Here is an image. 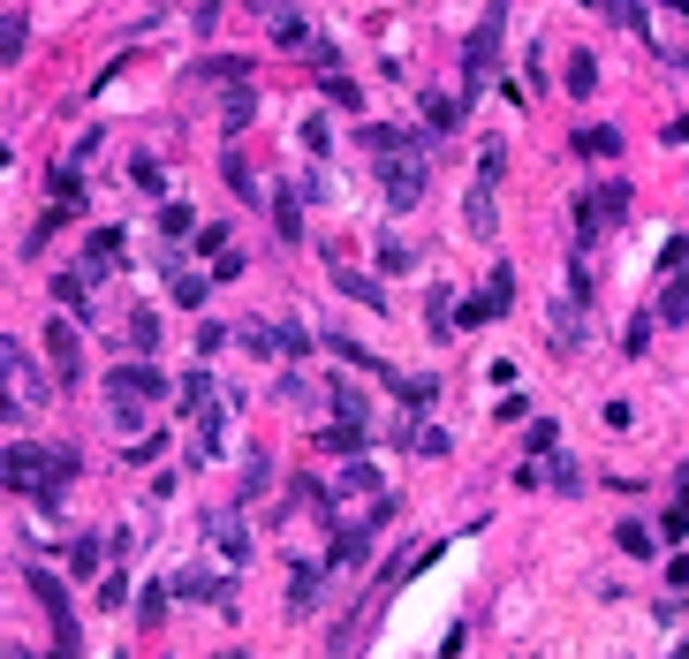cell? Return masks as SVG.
<instances>
[{
    "label": "cell",
    "mask_w": 689,
    "mask_h": 659,
    "mask_svg": "<svg viewBox=\"0 0 689 659\" xmlns=\"http://www.w3.org/2000/svg\"><path fill=\"white\" fill-rule=\"evenodd\" d=\"M599 8H606V0H599Z\"/></svg>",
    "instance_id": "cell-36"
},
{
    "label": "cell",
    "mask_w": 689,
    "mask_h": 659,
    "mask_svg": "<svg viewBox=\"0 0 689 659\" xmlns=\"http://www.w3.org/2000/svg\"><path fill=\"white\" fill-rule=\"evenodd\" d=\"M30 599L46 607V622H53V645H61V652H76V645H84V630H76V614H69V591H61V576H53V569H30Z\"/></svg>",
    "instance_id": "cell-3"
},
{
    "label": "cell",
    "mask_w": 689,
    "mask_h": 659,
    "mask_svg": "<svg viewBox=\"0 0 689 659\" xmlns=\"http://www.w3.org/2000/svg\"><path fill=\"white\" fill-rule=\"evenodd\" d=\"M122 258V228H91V243H84V266L99 273V266H114Z\"/></svg>",
    "instance_id": "cell-15"
},
{
    "label": "cell",
    "mask_w": 689,
    "mask_h": 659,
    "mask_svg": "<svg viewBox=\"0 0 689 659\" xmlns=\"http://www.w3.org/2000/svg\"><path fill=\"white\" fill-rule=\"evenodd\" d=\"M137 622H145V630H160V622H168V584H152V591L137 599Z\"/></svg>",
    "instance_id": "cell-22"
},
{
    "label": "cell",
    "mask_w": 689,
    "mask_h": 659,
    "mask_svg": "<svg viewBox=\"0 0 689 659\" xmlns=\"http://www.w3.org/2000/svg\"><path fill=\"white\" fill-rule=\"evenodd\" d=\"M622 553H637V561H644V553H652V530H644V523H622Z\"/></svg>",
    "instance_id": "cell-31"
},
{
    "label": "cell",
    "mask_w": 689,
    "mask_h": 659,
    "mask_svg": "<svg viewBox=\"0 0 689 659\" xmlns=\"http://www.w3.org/2000/svg\"><path fill=\"white\" fill-rule=\"evenodd\" d=\"M273 349H288V356H304V349H311V333L296 327V319H281V333H273Z\"/></svg>",
    "instance_id": "cell-29"
},
{
    "label": "cell",
    "mask_w": 689,
    "mask_h": 659,
    "mask_svg": "<svg viewBox=\"0 0 689 659\" xmlns=\"http://www.w3.org/2000/svg\"><path fill=\"white\" fill-rule=\"evenodd\" d=\"M561 493H583V463H568V455H553V471H545Z\"/></svg>",
    "instance_id": "cell-25"
},
{
    "label": "cell",
    "mask_w": 689,
    "mask_h": 659,
    "mask_svg": "<svg viewBox=\"0 0 689 659\" xmlns=\"http://www.w3.org/2000/svg\"><path fill=\"white\" fill-rule=\"evenodd\" d=\"M379 266H386V273H409V266H417V251H409L402 235H379Z\"/></svg>",
    "instance_id": "cell-19"
},
{
    "label": "cell",
    "mask_w": 689,
    "mask_h": 659,
    "mask_svg": "<svg viewBox=\"0 0 689 659\" xmlns=\"http://www.w3.org/2000/svg\"><path fill=\"white\" fill-rule=\"evenodd\" d=\"M342 493H379V478H371V463H348V471H342Z\"/></svg>",
    "instance_id": "cell-30"
},
{
    "label": "cell",
    "mask_w": 689,
    "mask_h": 659,
    "mask_svg": "<svg viewBox=\"0 0 689 659\" xmlns=\"http://www.w3.org/2000/svg\"><path fill=\"white\" fill-rule=\"evenodd\" d=\"M660 319H667V327H682V319H689V281H682V266H675V273H667V289H660Z\"/></svg>",
    "instance_id": "cell-13"
},
{
    "label": "cell",
    "mask_w": 689,
    "mask_h": 659,
    "mask_svg": "<svg viewBox=\"0 0 689 659\" xmlns=\"http://www.w3.org/2000/svg\"><path fill=\"white\" fill-rule=\"evenodd\" d=\"M273 38H281V46H304V15H296V8H273Z\"/></svg>",
    "instance_id": "cell-23"
},
{
    "label": "cell",
    "mask_w": 689,
    "mask_h": 659,
    "mask_svg": "<svg viewBox=\"0 0 689 659\" xmlns=\"http://www.w3.org/2000/svg\"><path fill=\"white\" fill-rule=\"evenodd\" d=\"M485 296H493V312H508V304H516V273H508V266H493V281H485Z\"/></svg>",
    "instance_id": "cell-24"
},
{
    "label": "cell",
    "mask_w": 689,
    "mask_h": 659,
    "mask_svg": "<svg viewBox=\"0 0 689 659\" xmlns=\"http://www.w3.org/2000/svg\"><path fill=\"white\" fill-rule=\"evenodd\" d=\"M379 190H386L394 212H409V205L425 197V160H417V152H386V160H379Z\"/></svg>",
    "instance_id": "cell-4"
},
{
    "label": "cell",
    "mask_w": 689,
    "mask_h": 659,
    "mask_svg": "<svg viewBox=\"0 0 689 659\" xmlns=\"http://www.w3.org/2000/svg\"><path fill=\"white\" fill-rule=\"evenodd\" d=\"M46 356H53V371H61V379H76V371H84V349H76V327H69V319H53V327H46Z\"/></svg>",
    "instance_id": "cell-7"
},
{
    "label": "cell",
    "mask_w": 689,
    "mask_h": 659,
    "mask_svg": "<svg viewBox=\"0 0 689 659\" xmlns=\"http://www.w3.org/2000/svg\"><path fill=\"white\" fill-rule=\"evenodd\" d=\"M212 538H220L227 561H243V515H212Z\"/></svg>",
    "instance_id": "cell-20"
},
{
    "label": "cell",
    "mask_w": 689,
    "mask_h": 659,
    "mask_svg": "<svg viewBox=\"0 0 689 659\" xmlns=\"http://www.w3.org/2000/svg\"><path fill=\"white\" fill-rule=\"evenodd\" d=\"M174 591H182V599H220V614L235 607V599H227V591L212 584V569H182V576H174Z\"/></svg>",
    "instance_id": "cell-12"
},
{
    "label": "cell",
    "mask_w": 689,
    "mask_h": 659,
    "mask_svg": "<svg viewBox=\"0 0 689 659\" xmlns=\"http://www.w3.org/2000/svg\"><path fill=\"white\" fill-rule=\"evenodd\" d=\"M23 46H30V15H23V8H8V15H0V69H15V61H23Z\"/></svg>",
    "instance_id": "cell-9"
},
{
    "label": "cell",
    "mask_w": 689,
    "mask_h": 659,
    "mask_svg": "<svg viewBox=\"0 0 689 659\" xmlns=\"http://www.w3.org/2000/svg\"><path fill=\"white\" fill-rule=\"evenodd\" d=\"M667 137H675V145H689V114H682V122H675V130H667Z\"/></svg>",
    "instance_id": "cell-34"
},
{
    "label": "cell",
    "mask_w": 689,
    "mask_h": 659,
    "mask_svg": "<svg viewBox=\"0 0 689 659\" xmlns=\"http://www.w3.org/2000/svg\"><path fill=\"white\" fill-rule=\"evenodd\" d=\"M463 220H470V235H478V243H493V182H485V174L470 182V205H463Z\"/></svg>",
    "instance_id": "cell-8"
},
{
    "label": "cell",
    "mask_w": 689,
    "mask_h": 659,
    "mask_svg": "<svg viewBox=\"0 0 689 659\" xmlns=\"http://www.w3.org/2000/svg\"><path fill=\"white\" fill-rule=\"evenodd\" d=\"M501 30H508V0H493V8L478 15L470 46H463V107L485 91V76H493V61H501Z\"/></svg>",
    "instance_id": "cell-2"
},
{
    "label": "cell",
    "mask_w": 689,
    "mask_h": 659,
    "mask_svg": "<svg viewBox=\"0 0 689 659\" xmlns=\"http://www.w3.org/2000/svg\"><path fill=\"white\" fill-rule=\"evenodd\" d=\"M243 122H250V76H243V84H227V114H220V130L235 137Z\"/></svg>",
    "instance_id": "cell-18"
},
{
    "label": "cell",
    "mask_w": 689,
    "mask_h": 659,
    "mask_svg": "<svg viewBox=\"0 0 689 659\" xmlns=\"http://www.w3.org/2000/svg\"><path fill=\"white\" fill-rule=\"evenodd\" d=\"M364 440H371V432H364V417H334V432H319V448H327V455H356Z\"/></svg>",
    "instance_id": "cell-10"
},
{
    "label": "cell",
    "mask_w": 689,
    "mask_h": 659,
    "mask_svg": "<svg viewBox=\"0 0 689 659\" xmlns=\"http://www.w3.org/2000/svg\"><path fill=\"white\" fill-rule=\"evenodd\" d=\"M130 341H137V349H160V319H152V312H130Z\"/></svg>",
    "instance_id": "cell-27"
},
{
    "label": "cell",
    "mask_w": 689,
    "mask_h": 659,
    "mask_svg": "<svg viewBox=\"0 0 689 659\" xmlns=\"http://www.w3.org/2000/svg\"><path fill=\"white\" fill-rule=\"evenodd\" d=\"M69 455H46V448H8L0 455V486H15V493H30V500H53L61 486H69Z\"/></svg>",
    "instance_id": "cell-1"
},
{
    "label": "cell",
    "mask_w": 689,
    "mask_h": 659,
    "mask_svg": "<svg viewBox=\"0 0 689 659\" xmlns=\"http://www.w3.org/2000/svg\"><path fill=\"white\" fill-rule=\"evenodd\" d=\"M334 289H342L348 304H364V312H386V289H379L371 273H356V266H342V258H334Z\"/></svg>",
    "instance_id": "cell-6"
},
{
    "label": "cell",
    "mask_w": 689,
    "mask_h": 659,
    "mask_svg": "<svg viewBox=\"0 0 689 659\" xmlns=\"http://www.w3.org/2000/svg\"><path fill=\"white\" fill-rule=\"evenodd\" d=\"M425 122H432V137H447V130H463V99H447V91H432V99H425Z\"/></svg>",
    "instance_id": "cell-14"
},
{
    "label": "cell",
    "mask_w": 689,
    "mask_h": 659,
    "mask_svg": "<svg viewBox=\"0 0 689 659\" xmlns=\"http://www.w3.org/2000/svg\"><path fill=\"white\" fill-rule=\"evenodd\" d=\"M682 69H689V61H682Z\"/></svg>",
    "instance_id": "cell-37"
},
{
    "label": "cell",
    "mask_w": 689,
    "mask_h": 659,
    "mask_svg": "<svg viewBox=\"0 0 689 659\" xmlns=\"http://www.w3.org/2000/svg\"><path fill=\"white\" fill-rule=\"evenodd\" d=\"M591 84H599V61H591V53H568V91H576V99H583V91H591Z\"/></svg>",
    "instance_id": "cell-21"
},
{
    "label": "cell",
    "mask_w": 689,
    "mask_h": 659,
    "mask_svg": "<svg viewBox=\"0 0 689 659\" xmlns=\"http://www.w3.org/2000/svg\"><path fill=\"white\" fill-rule=\"evenodd\" d=\"M266 486H273V463H266V455H250V471H243V500H258Z\"/></svg>",
    "instance_id": "cell-26"
},
{
    "label": "cell",
    "mask_w": 689,
    "mask_h": 659,
    "mask_svg": "<svg viewBox=\"0 0 689 659\" xmlns=\"http://www.w3.org/2000/svg\"><path fill=\"white\" fill-rule=\"evenodd\" d=\"M107 394H114V402H160L168 379H160L152 364H122V371H107Z\"/></svg>",
    "instance_id": "cell-5"
},
{
    "label": "cell",
    "mask_w": 689,
    "mask_h": 659,
    "mask_svg": "<svg viewBox=\"0 0 689 659\" xmlns=\"http://www.w3.org/2000/svg\"><path fill=\"white\" fill-rule=\"evenodd\" d=\"M273 235H281V243H304V205H296V190L273 197Z\"/></svg>",
    "instance_id": "cell-11"
},
{
    "label": "cell",
    "mask_w": 689,
    "mask_h": 659,
    "mask_svg": "<svg viewBox=\"0 0 689 659\" xmlns=\"http://www.w3.org/2000/svg\"><path fill=\"white\" fill-rule=\"evenodd\" d=\"M334 417H364V394H356V387H334Z\"/></svg>",
    "instance_id": "cell-33"
},
{
    "label": "cell",
    "mask_w": 689,
    "mask_h": 659,
    "mask_svg": "<svg viewBox=\"0 0 689 659\" xmlns=\"http://www.w3.org/2000/svg\"><path fill=\"white\" fill-rule=\"evenodd\" d=\"M319 607V569L311 561H296V584H288V614H311Z\"/></svg>",
    "instance_id": "cell-16"
},
{
    "label": "cell",
    "mask_w": 689,
    "mask_h": 659,
    "mask_svg": "<svg viewBox=\"0 0 689 659\" xmlns=\"http://www.w3.org/2000/svg\"><path fill=\"white\" fill-rule=\"evenodd\" d=\"M478 174H485V182H501V174H508V145H485V160H478Z\"/></svg>",
    "instance_id": "cell-32"
},
{
    "label": "cell",
    "mask_w": 689,
    "mask_h": 659,
    "mask_svg": "<svg viewBox=\"0 0 689 659\" xmlns=\"http://www.w3.org/2000/svg\"><path fill=\"white\" fill-rule=\"evenodd\" d=\"M227 190H235V197H258V190H250V160H243V152H227Z\"/></svg>",
    "instance_id": "cell-28"
},
{
    "label": "cell",
    "mask_w": 689,
    "mask_h": 659,
    "mask_svg": "<svg viewBox=\"0 0 689 659\" xmlns=\"http://www.w3.org/2000/svg\"><path fill=\"white\" fill-rule=\"evenodd\" d=\"M576 152H591V160H614V152H622V130H606V122H599V130H576Z\"/></svg>",
    "instance_id": "cell-17"
},
{
    "label": "cell",
    "mask_w": 689,
    "mask_h": 659,
    "mask_svg": "<svg viewBox=\"0 0 689 659\" xmlns=\"http://www.w3.org/2000/svg\"><path fill=\"white\" fill-rule=\"evenodd\" d=\"M682 486H689V463H682Z\"/></svg>",
    "instance_id": "cell-35"
}]
</instances>
